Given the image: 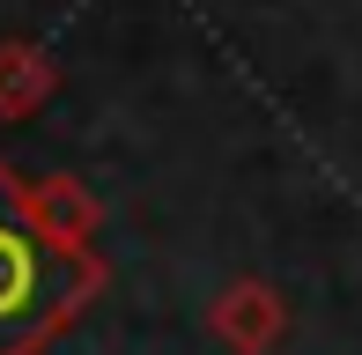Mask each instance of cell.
<instances>
[{
  "label": "cell",
  "mask_w": 362,
  "mask_h": 355,
  "mask_svg": "<svg viewBox=\"0 0 362 355\" xmlns=\"http://www.w3.org/2000/svg\"><path fill=\"white\" fill-rule=\"evenodd\" d=\"M59 89V67L37 45H0V119H30Z\"/></svg>",
  "instance_id": "obj_4"
},
{
  "label": "cell",
  "mask_w": 362,
  "mask_h": 355,
  "mask_svg": "<svg viewBox=\"0 0 362 355\" xmlns=\"http://www.w3.org/2000/svg\"><path fill=\"white\" fill-rule=\"evenodd\" d=\"M104 289L96 252H52L15 215V170L0 163V355H37Z\"/></svg>",
  "instance_id": "obj_1"
},
{
  "label": "cell",
  "mask_w": 362,
  "mask_h": 355,
  "mask_svg": "<svg viewBox=\"0 0 362 355\" xmlns=\"http://www.w3.org/2000/svg\"><path fill=\"white\" fill-rule=\"evenodd\" d=\"M207 333L229 348V355H274L288 333V303L274 281H229L207 311Z\"/></svg>",
  "instance_id": "obj_3"
},
{
  "label": "cell",
  "mask_w": 362,
  "mask_h": 355,
  "mask_svg": "<svg viewBox=\"0 0 362 355\" xmlns=\"http://www.w3.org/2000/svg\"><path fill=\"white\" fill-rule=\"evenodd\" d=\"M15 215L52 252H96V230H104V200L74 170H15Z\"/></svg>",
  "instance_id": "obj_2"
}]
</instances>
